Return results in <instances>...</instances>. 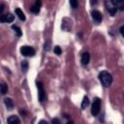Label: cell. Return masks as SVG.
Masks as SVG:
<instances>
[{
	"label": "cell",
	"instance_id": "1",
	"mask_svg": "<svg viewBox=\"0 0 124 124\" xmlns=\"http://www.w3.org/2000/svg\"><path fill=\"white\" fill-rule=\"evenodd\" d=\"M99 79L101 81V83L105 86V87H108L111 82H112V77L109 73L106 72V71H102L99 74Z\"/></svg>",
	"mask_w": 124,
	"mask_h": 124
},
{
	"label": "cell",
	"instance_id": "2",
	"mask_svg": "<svg viewBox=\"0 0 124 124\" xmlns=\"http://www.w3.org/2000/svg\"><path fill=\"white\" fill-rule=\"evenodd\" d=\"M100 108H101V99L95 98L93 100L92 107H91V114L93 116H97L100 112Z\"/></svg>",
	"mask_w": 124,
	"mask_h": 124
},
{
	"label": "cell",
	"instance_id": "3",
	"mask_svg": "<svg viewBox=\"0 0 124 124\" xmlns=\"http://www.w3.org/2000/svg\"><path fill=\"white\" fill-rule=\"evenodd\" d=\"M20 52H21L22 55H24V56H30V57L31 56H34L35 53H36L35 49L32 46H21L20 47Z\"/></svg>",
	"mask_w": 124,
	"mask_h": 124
},
{
	"label": "cell",
	"instance_id": "4",
	"mask_svg": "<svg viewBox=\"0 0 124 124\" xmlns=\"http://www.w3.org/2000/svg\"><path fill=\"white\" fill-rule=\"evenodd\" d=\"M37 87H38V91H39V94H38L39 101L41 103H43L46 99V92H45V89H44L42 82H37Z\"/></svg>",
	"mask_w": 124,
	"mask_h": 124
},
{
	"label": "cell",
	"instance_id": "5",
	"mask_svg": "<svg viewBox=\"0 0 124 124\" xmlns=\"http://www.w3.org/2000/svg\"><path fill=\"white\" fill-rule=\"evenodd\" d=\"M106 6H107V9H108V13L110 14V16H113L116 14V12H117V8L113 5L112 0H110V1H106Z\"/></svg>",
	"mask_w": 124,
	"mask_h": 124
},
{
	"label": "cell",
	"instance_id": "6",
	"mask_svg": "<svg viewBox=\"0 0 124 124\" xmlns=\"http://www.w3.org/2000/svg\"><path fill=\"white\" fill-rule=\"evenodd\" d=\"M14 19H15V16L11 13L2 15L0 16V21L1 22H12V21H14Z\"/></svg>",
	"mask_w": 124,
	"mask_h": 124
},
{
	"label": "cell",
	"instance_id": "7",
	"mask_svg": "<svg viewBox=\"0 0 124 124\" xmlns=\"http://www.w3.org/2000/svg\"><path fill=\"white\" fill-rule=\"evenodd\" d=\"M91 16H92V18H93L96 22H101V21H102V18H103L102 14H101L99 11H97V10H94V11L91 12Z\"/></svg>",
	"mask_w": 124,
	"mask_h": 124
},
{
	"label": "cell",
	"instance_id": "8",
	"mask_svg": "<svg viewBox=\"0 0 124 124\" xmlns=\"http://www.w3.org/2000/svg\"><path fill=\"white\" fill-rule=\"evenodd\" d=\"M41 5H42L41 1H39V0L36 1V2L34 3V5L31 6L30 11H31L32 13H34V14H38V13L40 12V7H41Z\"/></svg>",
	"mask_w": 124,
	"mask_h": 124
},
{
	"label": "cell",
	"instance_id": "9",
	"mask_svg": "<svg viewBox=\"0 0 124 124\" xmlns=\"http://www.w3.org/2000/svg\"><path fill=\"white\" fill-rule=\"evenodd\" d=\"M7 123L8 124H20V120L17 116L16 115H11L8 117L7 119Z\"/></svg>",
	"mask_w": 124,
	"mask_h": 124
},
{
	"label": "cell",
	"instance_id": "10",
	"mask_svg": "<svg viewBox=\"0 0 124 124\" xmlns=\"http://www.w3.org/2000/svg\"><path fill=\"white\" fill-rule=\"evenodd\" d=\"M90 61V54L88 52H83L81 55V64L82 65H87Z\"/></svg>",
	"mask_w": 124,
	"mask_h": 124
},
{
	"label": "cell",
	"instance_id": "11",
	"mask_svg": "<svg viewBox=\"0 0 124 124\" xmlns=\"http://www.w3.org/2000/svg\"><path fill=\"white\" fill-rule=\"evenodd\" d=\"M112 3L117 8V10L124 11V0H112Z\"/></svg>",
	"mask_w": 124,
	"mask_h": 124
},
{
	"label": "cell",
	"instance_id": "12",
	"mask_svg": "<svg viewBox=\"0 0 124 124\" xmlns=\"http://www.w3.org/2000/svg\"><path fill=\"white\" fill-rule=\"evenodd\" d=\"M15 13H16V15L18 16V18H19L20 20H22V21H24V20H25V15L23 14V12H22L19 8H16Z\"/></svg>",
	"mask_w": 124,
	"mask_h": 124
},
{
	"label": "cell",
	"instance_id": "13",
	"mask_svg": "<svg viewBox=\"0 0 124 124\" xmlns=\"http://www.w3.org/2000/svg\"><path fill=\"white\" fill-rule=\"evenodd\" d=\"M4 103H5V106L7 107L8 109H13V108H14V102H13L12 99L6 98V99L4 100Z\"/></svg>",
	"mask_w": 124,
	"mask_h": 124
},
{
	"label": "cell",
	"instance_id": "14",
	"mask_svg": "<svg viewBox=\"0 0 124 124\" xmlns=\"http://www.w3.org/2000/svg\"><path fill=\"white\" fill-rule=\"evenodd\" d=\"M12 28H13V30H15V32H16V34L18 36V37H21L22 36V32H21V29L18 27V26H16V25H13L12 26Z\"/></svg>",
	"mask_w": 124,
	"mask_h": 124
},
{
	"label": "cell",
	"instance_id": "15",
	"mask_svg": "<svg viewBox=\"0 0 124 124\" xmlns=\"http://www.w3.org/2000/svg\"><path fill=\"white\" fill-rule=\"evenodd\" d=\"M88 105H89V99H88L87 96H84L83 97V100H82V103H81V108H85Z\"/></svg>",
	"mask_w": 124,
	"mask_h": 124
},
{
	"label": "cell",
	"instance_id": "16",
	"mask_svg": "<svg viewBox=\"0 0 124 124\" xmlns=\"http://www.w3.org/2000/svg\"><path fill=\"white\" fill-rule=\"evenodd\" d=\"M7 91H8V85L5 82H2L1 83V93L3 95H5L7 93Z\"/></svg>",
	"mask_w": 124,
	"mask_h": 124
},
{
	"label": "cell",
	"instance_id": "17",
	"mask_svg": "<svg viewBox=\"0 0 124 124\" xmlns=\"http://www.w3.org/2000/svg\"><path fill=\"white\" fill-rule=\"evenodd\" d=\"M21 69H22L23 72H26L28 70V62L26 60H23L21 62Z\"/></svg>",
	"mask_w": 124,
	"mask_h": 124
},
{
	"label": "cell",
	"instance_id": "18",
	"mask_svg": "<svg viewBox=\"0 0 124 124\" xmlns=\"http://www.w3.org/2000/svg\"><path fill=\"white\" fill-rule=\"evenodd\" d=\"M70 5L72 6L73 9H77L78 6V1H76V0H71V1H70Z\"/></svg>",
	"mask_w": 124,
	"mask_h": 124
},
{
	"label": "cell",
	"instance_id": "19",
	"mask_svg": "<svg viewBox=\"0 0 124 124\" xmlns=\"http://www.w3.org/2000/svg\"><path fill=\"white\" fill-rule=\"evenodd\" d=\"M54 52H55V54H57V55H60V54L62 53V49L60 48L59 46H54Z\"/></svg>",
	"mask_w": 124,
	"mask_h": 124
},
{
	"label": "cell",
	"instance_id": "20",
	"mask_svg": "<svg viewBox=\"0 0 124 124\" xmlns=\"http://www.w3.org/2000/svg\"><path fill=\"white\" fill-rule=\"evenodd\" d=\"M51 123H52V124H61V122H60V120H59L58 118H53V119L51 120Z\"/></svg>",
	"mask_w": 124,
	"mask_h": 124
},
{
	"label": "cell",
	"instance_id": "21",
	"mask_svg": "<svg viewBox=\"0 0 124 124\" xmlns=\"http://www.w3.org/2000/svg\"><path fill=\"white\" fill-rule=\"evenodd\" d=\"M119 32H120V34L124 37V25H122V26L119 28Z\"/></svg>",
	"mask_w": 124,
	"mask_h": 124
},
{
	"label": "cell",
	"instance_id": "22",
	"mask_svg": "<svg viewBox=\"0 0 124 124\" xmlns=\"http://www.w3.org/2000/svg\"><path fill=\"white\" fill-rule=\"evenodd\" d=\"M3 9H4V5H3V4H1V6H0V13H2V12H3Z\"/></svg>",
	"mask_w": 124,
	"mask_h": 124
},
{
	"label": "cell",
	"instance_id": "23",
	"mask_svg": "<svg viewBox=\"0 0 124 124\" xmlns=\"http://www.w3.org/2000/svg\"><path fill=\"white\" fill-rule=\"evenodd\" d=\"M38 124H47V123H46V122L45 120H41V121H40V122H39Z\"/></svg>",
	"mask_w": 124,
	"mask_h": 124
},
{
	"label": "cell",
	"instance_id": "24",
	"mask_svg": "<svg viewBox=\"0 0 124 124\" xmlns=\"http://www.w3.org/2000/svg\"><path fill=\"white\" fill-rule=\"evenodd\" d=\"M67 124H74V122H73V121H68Z\"/></svg>",
	"mask_w": 124,
	"mask_h": 124
}]
</instances>
